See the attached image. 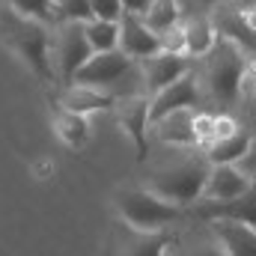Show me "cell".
Listing matches in <instances>:
<instances>
[{"mask_svg": "<svg viewBox=\"0 0 256 256\" xmlns=\"http://www.w3.org/2000/svg\"><path fill=\"white\" fill-rule=\"evenodd\" d=\"M143 188L158 194L161 200L191 208L202 196L212 161L200 146H170V143H152L146 161Z\"/></svg>", "mask_w": 256, "mask_h": 256, "instance_id": "6da1fadb", "label": "cell"}, {"mask_svg": "<svg viewBox=\"0 0 256 256\" xmlns=\"http://www.w3.org/2000/svg\"><path fill=\"white\" fill-rule=\"evenodd\" d=\"M248 66H250L248 54L238 45L218 36L212 51L194 63V74H196L200 96H202V110L226 114V108H232L242 96V80L248 74Z\"/></svg>", "mask_w": 256, "mask_h": 256, "instance_id": "7a4b0ae2", "label": "cell"}, {"mask_svg": "<svg viewBox=\"0 0 256 256\" xmlns=\"http://www.w3.org/2000/svg\"><path fill=\"white\" fill-rule=\"evenodd\" d=\"M0 33L9 42V48L33 68V74L39 80H57L54 63H51V30L45 21L18 15L15 9H3L0 15Z\"/></svg>", "mask_w": 256, "mask_h": 256, "instance_id": "3957f363", "label": "cell"}, {"mask_svg": "<svg viewBox=\"0 0 256 256\" xmlns=\"http://www.w3.org/2000/svg\"><path fill=\"white\" fill-rule=\"evenodd\" d=\"M114 206H116L120 220L131 224L134 230H146V232L176 230L188 218V208L161 200L158 194H152L149 188H143V185L120 188V191L114 194Z\"/></svg>", "mask_w": 256, "mask_h": 256, "instance_id": "277c9868", "label": "cell"}, {"mask_svg": "<svg viewBox=\"0 0 256 256\" xmlns=\"http://www.w3.org/2000/svg\"><path fill=\"white\" fill-rule=\"evenodd\" d=\"M92 57V48L86 42V30L78 21H60L51 27V63L60 86H72L74 74Z\"/></svg>", "mask_w": 256, "mask_h": 256, "instance_id": "5b68a950", "label": "cell"}, {"mask_svg": "<svg viewBox=\"0 0 256 256\" xmlns=\"http://www.w3.org/2000/svg\"><path fill=\"white\" fill-rule=\"evenodd\" d=\"M164 256H226V254H224V244L214 232V224L188 214L176 230H170V242H167Z\"/></svg>", "mask_w": 256, "mask_h": 256, "instance_id": "8992f818", "label": "cell"}, {"mask_svg": "<svg viewBox=\"0 0 256 256\" xmlns=\"http://www.w3.org/2000/svg\"><path fill=\"white\" fill-rule=\"evenodd\" d=\"M152 102L149 96H134V98H120L114 104V114L120 120V126L126 128V134L134 143V152H137V161L143 164L149 149H152V137H149V128H152Z\"/></svg>", "mask_w": 256, "mask_h": 256, "instance_id": "52a82bcc", "label": "cell"}, {"mask_svg": "<svg viewBox=\"0 0 256 256\" xmlns=\"http://www.w3.org/2000/svg\"><path fill=\"white\" fill-rule=\"evenodd\" d=\"M170 242L167 232H146L134 230L126 220H116L110 226V256H164Z\"/></svg>", "mask_w": 256, "mask_h": 256, "instance_id": "ba28073f", "label": "cell"}, {"mask_svg": "<svg viewBox=\"0 0 256 256\" xmlns=\"http://www.w3.org/2000/svg\"><path fill=\"white\" fill-rule=\"evenodd\" d=\"M212 24H214V33H218L220 39H230V42L238 45L248 57H256V27H254V21L238 9V3L224 0V3L212 12Z\"/></svg>", "mask_w": 256, "mask_h": 256, "instance_id": "9c48e42d", "label": "cell"}, {"mask_svg": "<svg viewBox=\"0 0 256 256\" xmlns=\"http://www.w3.org/2000/svg\"><path fill=\"white\" fill-rule=\"evenodd\" d=\"M194 63H196V60L188 57V54H170V51H161V54H155V57L140 60V72H143L149 98L158 96L161 90H167L170 84H176L179 78H185L194 68Z\"/></svg>", "mask_w": 256, "mask_h": 256, "instance_id": "30bf717a", "label": "cell"}, {"mask_svg": "<svg viewBox=\"0 0 256 256\" xmlns=\"http://www.w3.org/2000/svg\"><path fill=\"white\" fill-rule=\"evenodd\" d=\"M191 218L200 220H238V224H248L256 226V182L236 200H226V202H212V200H196L191 208H188Z\"/></svg>", "mask_w": 256, "mask_h": 256, "instance_id": "8fae6325", "label": "cell"}, {"mask_svg": "<svg viewBox=\"0 0 256 256\" xmlns=\"http://www.w3.org/2000/svg\"><path fill=\"white\" fill-rule=\"evenodd\" d=\"M149 102H152V110H149L152 122H158V120H161V116H167V114L188 110V108L202 110V96H200V84H196L194 68L185 74V78H179L176 84H170L167 90H161L158 96H152Z\"/></svg>", "mask_w": 256, "mask_h": 256, "instance_id": "7c38bea8", "label": "cell"}, {"mask_svg": "<svg viewBox=\"0 0 256 256\" xmlns=\"http://www.w3.org/2000/svg\"><path fill=\"white\" fill-rule=\"evenodd\" d=\"M120 51H122L126 57H131V60L140 63V60H146V57L161 54L164 45H161V36L152 33L140 15L126 12L122 21H120Z\"/></svg>", "mask_w": 256, "mask_h": 256, "instance_id": "4fadbf2b", "label": "cell"}, {"mask_svg": "<svg viewBox=\"0 0 256 256\" xmlns=\"http://www.w3.org/2000/svg\"><path fill=\"white\" fill-rule=\"evenodd\" d=\"M254 182L238 170V164H212L208 170V179H206V188L200 200H212V202H226V200H236L248 191Z\"/></svg>", "mask_w": 256, "mask_h": 256, "instance_id": "5bb4252c", "label": "cell"}, {"mask_svg": "<svg viewBox=\"0 0 256 256\" xmlns=\"http://www.w3.org/2000/svg\"><path fill=\"white\" fill-rule=\"evenodd\" d=\"M200 110H176V114H167L161 116L158 122H152L149 128V137L152 143H170V146H196V131H194V120H196Z\"/></svg>", "mask_w": 256, "mask_h": 256, "instance_id": "9a60e30c", "label": "cell"}, {"mask_svg": "<svg viewBox=\"0 0 256 256\" xmlns=\"http://www.w3.org/2000/svg\"><path fill=\"white\" fill-rule=\"evenodd\" d=\"M116 98H110L108 92L102 90H92V86H84V84H72V86H63L60 92V108L63 110H72V114H96V110H114Z\"/></svg>", "mask_w": 256, "mask_h": 256, "instance_id": "2e32d148", "label": "cell"}, {"mask_svg": "<svg viewBox=\"0 0 256 256\" xmlns=\"http://www.w3.org/2000/svg\"><path fill=\"white\" fill-rule=\"evenodd\" d=\"M226 256H256V226L238 220H212Z\"/></svg>", "mask_w": 256, "mask_h": 256, "instance_id": "e0dca14e", "label": "cell"}, {"mask_svg": "<svg viewBox=\"0 0 256 256\" xmlns=\"http://www.w3.org/2000/svg\"><path fill=\"white\" fill-rule=\"evenodd\" d=\"M250 143H254L250 131H244V128L238 126L236 131H230L226 137H218V140H214L212 146H206L202 152H206V158H208L212 164H238V161L248 155Z\"/></svg>", "mask_w": 256, "mask_h": 256, "instance_id": "ac0fdd59", "label": "cell"}, {"mask_svg": "<svg viewBox=\"0 0 256 256\" xmlns=\"http://www.w3.org/2000/svg\"><path fill=\"white\" fill-rule=\"evenodd\" d=\"M182 30H185V54L194 57V60L208 54L212 45L218 42L212 15H188V18H182Z\"/></svg>", "mask_w": 256, "mask_h": 256, "instance_id": "d6986e66", "label": "cell"}, {"mask_svg": "<svg viewBox=\"0 0 256 256\" xmlns=\"http://www.w3.org/2000/svg\"><path fill=\"white\" fill-rule=\"evenodd\" d=\"M86 42L92 48V54H104V51H116L120 48V21H86Z\"/></svg>", "mask_w": 256, "mask_h": 256, "instance_id": "ffe728a7", "label": "cell"}, {"mask_svg": "<svg viewBox=\"0 0 256 256\" xmlns=\"http://www.w3.org/2000/svg\"><path fill=\"white\" fill-rule=\"evenodd\" d=\"M140 18L146 21V27H149L152 33L164 36L170 27H176V24L182 21V9H179V0H155V3L149 6V12L140 15Z\"/></svg>", "mask_w": 256, "mask_h": 256, "instance_id": "44dd1931", "label": "cell"}, {"mask_svg": "<svg viewBox=\"0 0 256 256\" xmlns=\"http://www.w3.org/2000/svg\"><path fill=\"white\" fill-rule=\"evenodd\" d=\"M57 131H60V137L68 146H80L86 140V134H90V126H86V116L60 108V114H57Z\"/></svg>", "mask_w": 256, "mask_h": 256, "instance_id": "7402d4cb", "label": "cell"}, {"mask_svg": "<svg viewBox=\"0 0 256 256\" xmlns=\"http://www.w3.org/2000/svg\"><path fill=\"white\" fill-rule=\"evenodd\" d=\"M54 21H92V0H54Z\"/></svg>", "mask_w": 256, "mask_h": 256, "instance_id": "603a6c76", "label": "cell"}, {"mask_svg": "<svg viewBox=\"0 0 256 256\" xmlns=\"http://www.w3.org/2000/svg\"><path fill=\"white\" fill-rule=\"evenodd\" d=\"M9 9H15L18 15H27V18H36V21H51V27L57 24L54 21V0H6Z\"/></svg>", "mask_w": 256, "mask_h": 256, "instance_id": "cb8c5ba5", "label": "cell"}, {"mask_svg": "<svg viewBox=\"0 0 256 256\" xmlns=\"http://www.w3.org/2000/svg\"><path fill=\"white\" fill-rule=\"evenodd\" d=\"M126 6L122 0H92V18L98 21H122Z\"/></svg>", "mask_w": 256, "mask_h": 256, "instance_id": "d4e9b609", "label": "cell"}, {"mask_svg": "<svg viewBox=\"0 0 256 256\" xmlns=\"http://www.w3.org/2000/svg\"><path fill=\"white\" fill-rule=\"evenodd\" d=\"M224 0H179V9H182V18L188 15H212Z\"/></svg>", "mask_w": 256, "mask_h": 256, "instance_id": "484cf974", "label": "cell"}, {"mask_svg": "<svg viewBox=\"0 0 256 256\" xmlns=\"http://www.w3.org/2000/svg\"><path fill=\"white\" fill-rule=\"evenodd\" d=\"M238 170H242L250 182H256V137H254V143H250V149H248V155L238 161Z\"/></svg>", "mask_w": 256, "mask_h": 256, "instance_id": "4316f807", "label": "cell"}, {"mask_svg": "<svg viewBox=\"0 0 256 256\" xmlns=\"http://www.w3.org/2000/svg\"><path fill=\"white\" fill-rule=\"evenodd\" d=\"M152 3H155V0H122L126 12H131V15H146Z\"/></svg>", "mask_w": 256, "mask_h": 256, "instance_id": "83f0119b", "label": "cell"}]
</instances>
